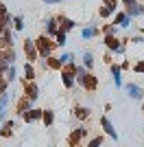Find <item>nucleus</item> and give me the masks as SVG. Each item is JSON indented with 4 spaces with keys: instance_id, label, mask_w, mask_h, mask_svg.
Wrapping results in <instances>:
<instances>
[{
    "instance_id": "obj_33",
    "label": "nucleus",
    "mask_w": 144,
    "mask_h": 147,
    "mask_svg": "<svg viewBox=\"0 0 144 147\" xmlns=\"http://www.w3.org/2000/svg\"><path fill=\"white\" fill-rule=\"evenodd\" d=\"M133 70H135V73H140V75H142V73H144V59H140L138 64H133Z\"/></svg>"
},
{
    "instance_id": "obj_29",
    "label": "nucleus",
    "mask_w": 144,
    "mask_h": 147,
    "mask_svg": "<svg viewBox=\"0 0 144 147\" xmlns=\"http://www.w3.org/2000/svg\"><path fill=\"white\" fill-rule=\"evenodd\" d=\"M13 29H15V31L24 29V16H20V13H18V16H13Z\"/></svg>"
},
{
    "instance_id": "obj_15",
    "label": "nucleus",
    "mask_w": 144,
    "mask_h": 147,
    "mask_svg": "<svg viewBox=\"0 0 144 147\" xmlns=\"http://www.w3.org/2000/svg\"><path fill=\"white\" fill-rule=\"evenodd\" d=\"M44 68H46V70H61V61H59V57H57V55L46 57V59H44Z\"/></svg>"
},
{
    "instance_id": "obj_5",
    "label": "nucleus",
    "mask_w": 144,
    "mask_h": 147,
    "mask_svg": "<svg viewBox=\"0 0 144 147\" xmlns=\"http://www.w3.org/2000/svg\"><path fill=\"white\" fill-rule=\"evenodd\" d=\"M85 136H87V127H77V129H72V134L68 136V145L74 147V145H81V141H83Z\"/></svg>"
},
{
    "instance_id": "obj_3",
    "label": "nucleus",
    "mask_w": 144,
    "mask_h": 147,
    "mask_svg": "<svg viewBox=\"0 0 144 147\" xmlns=\"http://www.w3.org/2000/svg\"><path fill=\"white\" fill-rule=\"evenodd\" d=\"M105 46H107L109 53H118V55H125V51H127V44L120 40L118 35H105Z\"/></svg>"
},
{
    "instance_id": "obj_4",
    "label": "nucleus",
    "mask_w": 144,
    "mask_h": 147,
    "mask_svg": "<svg viewBox=\"0 0 144 147\" xmlns=\"http://www.w3.org/2000/svg\"><path fill=\"white\" fill-rule=\"evenodd\" d=\"M77 66L74 64H68V66H61V84L70 90V88H74V84H77Z\"/></svg>"
},
{
    "instance_id": "obj_8",
    "label": "nucleus",
    "mask_w": 144,
    "mask_h": 147,
    "mask_svg": "<svg viewBox=\"0 0 144 147\" xmlns=\"http://www.w3.org/2000/svg\"><path fill=\"white\" fill-rule=\"evenodd\" d=\"M111 22H114V24L118 26V29H129L133 20L129 18V16H127L125 11H116V13H114V20H111Z\"/></svg>"
},
{
    "instance_id": "obj_7",
    "label": "nucleus",
    "mask_w": 144,
    "mask_h": 147,
    "mask_svg": "<svg viewBox=\"0 0 144 147\" xmlns=\"http://www.w3.org/2000/svg\"><path fill=\"white\" fill-rule=\"evenodd\" d=\"M24 55H26V59H29V64H35L37 61V49H35V42H33V40H29V37H26V40H24Z\"/></svg>"
},
{
    "instance_id": "obj_37",
    "label": "nucleus",
    "mask_w": 144,
    "mask_h": 147,
    "mask_svg": "<svg viewBox=\"0 0 144 147\" xmlns=\"http://www.w3.org/2000/svg\"><path fill=\"white\" fill-rule=\"evenodd\" d=\"M120 2H122V5H125V9H127V7H133L138 0H120Z\"/></svg>"
},
{
    "instance_id": "obj_17",
    "label": "nucleus",
    "mask_w": 144,
    "mask_h": 147,
    "mask_svg": "<svg viewBox=\"0 0 144 147\" xmlns=\"http://www.w3.org/2000/svg\"><path fill=\"white\" fill-rule=\"evenodd\" d=\"M109 68H111V77H114L116 88H122V70H120V66L118 64H109Z\"/></svg>"
},
{
    "instance_id": "obj_18",
    "label": "nucleus",
    "mask_w": 144,
    "mask_h": 147,
    "mask_svg": "<svg viewBox=\"0 0 144 147\" xmlns=\"http://www.w3.org/2000/svg\"><path fill=\"white\" fill-rule=\"evenodd\" d=\"M13 129H15V123L13 121H2V125H0V136H2V138H9V136L13 134Z\"/></svg>"
},
{
    "instance_id": "obj_35",
    "label": "nucleus",
    "mask_w": 144,
    "mask_h": 147,
    "mask_svg": "<svg viewBox=\"0 0 144 147\" xmlns=\"http://www.w3.org/2000/svg\"><path fill=\"white\" fill-rule=\"evenodd\" d=\"M103 61H105V64H114V59H111V53H105V57H103Z\"/></svg>"
},
{
    "instance_id": "obj_20",
    "label": "nucleus",
    "mask_w": 144,
    "mask_h": 147,
    "mask_svg": "<svg viewBox=\"0 0 144 147\" xmlns=\"http://www.w3.org/2000/svg\"><path fill=\"white\" fill-rule=\"evenodd\" d=\"M29 108H33V101H31V99H26V97H22V99L18 101V105H15L18 114H24V112L29 110Z\"/></svg>"
},
{
    "instance_id": "obj_23",
    "label": "nucleus",
    "mask_w": 144,
    "mask_h": 147,
    "mask_svg": "<svg viewBox=\"0 0 144 147\" xmlns=\"http://www.w3.org/2000/svg\"><path fill=\"white\" fill-rule=\"evenodd\" d=\"M9 101H11V92L7 90L5 94H0V117H5V110L9 105Z\"/></svg>"
},
{
    "instance_id": "obj_31",
    "label": "nucleus",
    "mask_w": 144,
    "mask_h": 147,
    "mask_svg": "<svg viewBox=\"0 0 144 147\" xmlns=\"http://www.w3.org/2000/svg\"><path fill=\"white\" fill-rule=\"evenodd\" d=\"M103 141H105V136L98 134V136H94V138L87 143V147H101V145H103Z\"/></svg>"
},
{
    "instance_id": "obj_14",
    "label": "nucleus",
    "mask_w": 144,
    "mask_h": 147,
    "mask_svg": "<svg viewBox=\"0 0 144 147\" xmlns=\"http://www.w3.org/2000/svg\"><path fill=\"white\" fill-rule=\"evenodd\" d=\"M125 13L129 16V18H140V16H144V5H140V2H135L133 7H127L125 9Z\"/></svg>"
},
{
    "instance_id": "obj_40",
    "label": "nucleus",
    "mask_w": 144,
    "mask_h": 147,
    "mask_svg": "<svg viewBox=\"0 0 144 147\" xmlns=\"http://www.w3.org/2000/svg\"><path fill=\"white\" fill-rule=\"evenodd\" d=\"M74 147H83V145H74Z\"/></svg>"
},
{
    "instance_id": "obj_6",
    "label": "nucleus",
    "mask_w": 144,
    "mask_h": 147,
    "mask_svg": "<svg viewBox=\"0 0 144 147\" xmlns=\"http://www.w3.org/2000/svg\"><path fill=\"white\" fill-rule=\"evenodd\" d=\"M22 97L31 99L33 103L37 101V97H39V88H37L35 81H26V79H24V94H22Z\"/></svg>"
},
{
    "instance_id": "obj_36",
    "label": "nucleus",
    "mask_w": 144,
    "mask_h": 147,
    "mask_svg": "<svg viewBox=\"0 0 144 147\" xmlns=\"http://www.w3.org/2000/svg\"><path fill=\"white\" fill-rule=\"evenodd\" d=\"M120 70H127V68H131V64H129V59H122V64H118Z\"/></svg>"
},
{
    "instance_id": "obj_39",
    "label": "nucleus",
    "mask_w": 144,
    "mask_h": 147,
    "mask_svg": "<svg viewBox=\"0 0 144 147\" xmlns=\"http://www.w3.org/2000/svg\"><path fill=\"white\" fill-rule=\"evenodd\" d=\"M140 31H142V35H144V29H140Z\"/></svg>"
},
{
    "instance_id": "obj_2",
    "label": "nucleus",
    "mask_w": 144,
    "mask_h": 147,
    "mask_svg": "<svg viewBox=\"0 0 144 147\" xmlns=\"http://www.w3.org/2000/svg\"><path fill=\"white\" fill-rule=\"evenodd\" d=\"M35 42V49H37V55L42 57V59H46V57H50L55 53V42L53 37H46V35H39L37 40H33Z\"/></svg>"
},
{
    "instance_id": "obj_9",
    "label": "nucleus",
    "mask_w": 144,
    "mask_h": 147,
    "mask_svg": "<svg viewBox=\"0 0 144 147\" xmlns=\"http://www.w3.org/2000/svg\"><path fill=\"white\" fill-rule=\"evenodd\" d=\"M101 127L105 129V134H107L109 138H114V141H118V132H116V127H114V123L109 121L107 117H101Z\"/></svg>"
},
{
    "instance_id": "obj_27",
    "label": "nucleus",
    "mask_w": 144,
    "mask_h": 147,
    "mask_svg": "<svg viewBox=\"0 0 144 147\" xmlns=\"http://www.w3.org/2000/svg\"><path fill=\"white\" fill-rule=\"evenodd\" d=\"M59 61H61V66L74 64V55H72V53H61V55H59Z\"/></svg>"
},
{
    "instance_id": "obj_13",
    "label": "nucleus",
    "mask_w": 144,
    "mask_h": 147,
    "mask_svg": "<svg viewBox=\"0 0 144 147\" xmlns=\"http://www.w3.org/2000/svg\"><path fill=\"white\" fill-rule=\"evenodd\" d=\"M11 16L7 13V9H5V5H0V33L2 31H7V29H11Z\"/></svg>"
},
{
    "instance_id": "obj_38",
    "label": "nucleus",
    "mask_w": 144,
    "mask_h": 147,
    "mask_svg": "<svg viewBox=\"0 0 144 147\" xmlns=\"http://www.w3.org/2000/svg\"><path fill=\"white\" fill-rule=\"evenodd\" d=\"M42 2H46V5H59V2H63V0H42Z\"/></svg>"
},
{
    "instance_id": "obj_1",
    "label": "nucleus",
    "mask_w": 144,
    "mask_h": 147,
    "mask_svg": "<svg viewBox=\"0 0 144 147\" xmlns=\"http://www.w3.org/2000/svg\"><path fill=\"white\" fill-rule=\"evenodd\" d=\"M74 81L87 92H94L96 88H98V77L92 75V73H87V68H83V66H77V79Z\"/></svg>"
},
{
    "instance_id": "obj_12",
    "label": "nucleus",
    "mask_w": 144,
    "mask_h": 147,
    "mask_svg": "<svg viewBox=\"0 0 144 147\" xmlns=\"http://www.w3.org/2000/svg\"><path fill=\"white\" fill-rule=\"evenodd\" d=\"M57 24H59V29L63 31V33H68V31H72L77 26V22L70 20V18H66V16H57Z\"/></svg>"
},
{
    "instance_id": "obj_11",
    "label": "nucleus",
    "mask_w": 144,
    "mask_h": 147,
    "mask_svg": "<svg viewBox=\"0 0 144 147\" xmlns=\"http://www.w3.org/2000/svg\"><path fill=\"white\" fill-rule=\"evenodd\" d=\"M125 90H127V94L131 99H135V101H142V97H144V90L140 86H135V84H127L125 86Z\"/></svg>"
},
{
    "instance_id": "obj_21",
    "label": "nucleus",
    "mask_w": 144,
    "mask_h": 147,
    "mask_svg": "<svg viewBox=\"0 0 144 147\" xmlns=\"http://www.w3.org/2000/svg\"><path fill=\"white\" fill-rule=\"evenodd\" d=\"M90 117V108H83V105H74V119L79 121H85Z\"/></svg>"
},
{
    "instance_id": "obj_41",
    "label": "nucleus",
    "mask_w": 144,
    "mask_h": 147,
    "mask_svg": "<svg viewBox=\"0 0 144 147\" xmlns=\"http://www.w3.org/2000/svg\"><path fill=\"white\" fill-rule=\"evenodd\" d=\"M0 5H2V2H0Z\"/></svg>"
},
{
    "instance_id": "obj_28",
    "label": "nucleus",
    "mask_w": 144,
    "mask_h": 147,
    "mask_svg": "<svg viewBox=\"0 0 144 147\" xmlns=\"http://www.w3.org/2000/svg\"><path fill=\"white\" fill-rule=\"evenodd\" d=\"M92 66H94V55L90 51H85L83 53V68H92Z\"/></svg>"
},
{
    "instance_id": "obj_10",
    "label": "nucleus",
    "mask_w": 144,
    "mask_h": 147,
    "mask_svg": "<svg viewBox=\"0 0 144 147\" xmlns=\"http://www.w3.org/2000/svg\"><path fill=\"white\" fill-rule=\"evenodd\" d=\"M42 112L44 110H37V108H29V110L22 114V119L26 123H35V121H42Z\"/></svg>"
},
{
    "instance_id": "obj_32",
    "label": "nucleus",
    "mask_w": 144,
    "mask_h": 147,
    "mask_svg": "<svg viewBox=\"0 0 144 147\" xmlns=\"http://www.w3.org/2000/svg\"><path fill=\"white\" fill-rule=\"evenodd\" d=\"M103 5H105V7H109V9H114V11H116V9H118V0H103Z\"/></svg>"
},
{
    "instance_id": "obj_22",
    "label": "nucleus",
    "mask_w": 144,
    "mask_h": 147,
    "mask_svg": "<svg viewBox=\"0 0 144 147\" xmlns=\"http://www.w3.org/2000/svg\"><path fill=\"white\" fill-rule=\"evenodd\" d=\"M66 40H68V33H63V31H57V35H55V49H63L66 46Z\"/></svg>"
},
{
    "instance_id": "obj_30",
    "label": "nucleus",
    "mask_w": 144,
    "mask_h": 147,
    "mask_svg": "<svg viewBox=\"0 0 144 147\" xmlns=\"http://www.w3.org/2000/svg\"><path fill=\"white\" fill-rule=\"evenodd\" d=\"M114 13H116L114 9H109V7H105V5L98 9V16H101V18H109V16H114Z\"/></svg>"
},
{
    "instance_id": "obj_16",
    "label": "nucleus",
    "mask_w": 144,
    "mask_h": 147,
    "mask_svg": "<svg viewBox=\"0 0 144 147\" xmlns=\"http://www.w3.org/2000/svg\"><path fill=\"white\" fill-rule=\"evenodd\" d=\"M57 31H59L57 18H48V22H46V33H44V35H46V37H55V35H57Z\"/></svg>"
},
{
    "instance_id": "obj_19",
    "label": "nucleus",
    "mask_w": 144,
    "mask_h": 147,
    "mask_svg": "<svg viewBox=\"0 0 144 147\" xmlns=\"http://www.w3.org/2000/svg\"><path fill=\"white\" fill-rule=\"evenodd\" d=\"M98 33H101L98 26H85V29H81V37L83 40H94V37H98Z\"/></svg>"
},
{
    "instance_id": "obj_24",
    "label": "nucleus",
    "mask_w": 144,
    "mask_h": 147,
    "mask_svg": "<svg viewBox=\"0 0 144 147\" xmlns=\"http://www.w3.org/2000/svg\"><path fill=\"white\" fill-rule=\"evenodd\" d=\"M24 77H26V81H35V66L33 64H24Z\"/></svg>"
},
{
    "instance_id": "obj_26",
    "label": "nucleus",
    "mask_w": 144,
    "mask_h": 147,
    "mask_svg": "<svg viewBox=\"0 0 144 147\" xmlns=\"http://www.w3.org/2000/svg\"><path fill=\"white\" fill-rule=\"evenodd\" d=\"M101 33H103V35H116V33H118V26H116L114 22H109V24H105L101 29Z\"/></svg>"
},
{
    "instance_id": "obj_25",
    "label": "nucleus",
    "mask_w": 144,
    "mask_h": 147,
    "mask_svg": "<svg viewBox=\"0 0 144 147\" xmlns=\"http://www.w3.org/2000/svg\"><path fill=\"white\" fill-rule=\"evenodd\" d=\"M42 123L46 125V127H48V125H53V123H55V112L53 110H44L42 112Z\"/></svg>"
},
{
    "instance_id": "obj_34",
    "label": "nucleus",
    "mask_w": 144,
    "mask_h": 147,
    "mask_svg": "<svg viewBox=\"0 0 144 147\" xmlns=\"http://www.w3.org/2000/svg\"><path fill=\"white\" fill-rule=\"evenodd\" d=\"M127 42H133V44H144V37H142V35H133L131 40H127Z\"/></svg>"
}]
</instances>
